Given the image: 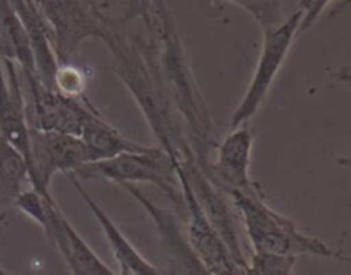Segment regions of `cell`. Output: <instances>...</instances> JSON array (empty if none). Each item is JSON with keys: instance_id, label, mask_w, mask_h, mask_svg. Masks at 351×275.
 I'll return each mask as SVG.
<instances>
[{"instance_id": "obj_15", "label": "cell", "mask_w": 351, "mask_h": 275, "mask_svg": "<svg viewBox=\"0 0 351 275\" xmlns=\"http://www.w3.org/2000/svg\"><path fill=\"white\" fill-rule=\"evenodd\" d=\"M79 140L84 144L86 150H88L89 164L113 159L122 154L144 153L151 147L127 139L115 127L106 123L96 109L86 116L81 133H79Z\"/></svg>"}, {"instance_id": "obj_18", "label": "cell", "mask_w": 351, "mask_h": 275, "mask_svg": "<svg viewBox=\"0 0 351 275\" xmlns=\"http://www.w3.org/2000/svg\"><path fill=\"white\" fill-rule=\"evenodd\" d=\"M230 3L247 10L257 21L259 27L274 26V24H280L283 21V5H281V2H261V0L259 2H249V0H242V2Z\"/></svg>"}, {"instance_id": "obj_14", "label": "cell", "mask_w": 351, "mask_h": 275, "mask_svg": "<svg viewBox=\"0 0 351 275\" xmlns=\"http://www.w3.org/2000/svg\"><path fill=\"white\" fill-rule=\"evenodd\" d=\"M69 178V181L72 183V187L75 188L77 195H81L82 200L86 202V205L89 207L91 214L95 215V219L98 221V224L101 226L103 233H105V238L108 239V245L112 248L113 257H115L117 262L120 263V270H125L130 275H161L160 269H156L154 265H151L139 252L132 246V243L123 236V233L117 228L115 222L110 219V215L106 214L105 209L99 207L98 202L95 198H91V195L88 194L84 187H82L81 180L74 176L72 173L65 174Z\"/></svg>"}, {"instance_id": "obj_10", "label": "cell", "mask_w": 351, "mask_h": 275, "mask_svg": "<svg viewBox=\"0 0 351 275\" xmlns=\"http://www.w3.org/2000/svg\"><path fill=\"white\" fill-rule=\"evenodd\" d=\"M252 146L254 133L249 123L233 129L216 144V159L209 161L204 176L219 194L228 197L233 192L245 190L254 183L249 174Z\"/></svg>"}, {"instance_id": "obj_8", "label": "cell", "mask_w": 351, "mask_h": 275, "mask_svg": "<svg viewBox=\"0 0 351 275\" xmlns=\"http://www.w3.org/2000/svg\"><path fill=\"white\" fill-rule=\"evenodd\" d=\"M120 187L132 195V198L143 205L144 211L154 221L160 236V255L163 262V269L160 270L161 275H211L189 246L175 212L154 204L136 185H120Z\"/></svg>"}, {"instance_id": "obj_12", "label": "cell", "mask_w": 351, "mask_h": 275, "mask_svg": "<svg viewBox=\"0 0 351 275\" xmlns=\"http://www.w3.org/2000/svg\"><path fill=\"white\" fill-rule=\"evenodd\" d=\"M0 135L12 144L29 166V127L26 99L17 79L16 65L0 58Z\"/></svg>"}, {"instance_id": "obj_9", "label": "cell", "mask_w": 351, "mask_h": 275, "mask_svg": "<svg viewBox=\"0 0 351 275\" xmlns=\"http://www.w3.org/2000/svg\"><path fill=\"white\" fill-rule=\"evenodd\" d=\"M178 183H180L182 195L185 204V221H187V238L189 246L192 248L194 255L201 260L211 275H243L242 269L235 263L228 246L216 233L211 222L208 221L206 214L202 212L201 205L195 200L194 194L189 188L184 176L177 173Z\"/></svg>"}, {"instance_id": "obj_3", "label": "cell", "mask_w": 351, "mask_h": 275, "mask_svg": "<svg viewBox=\"0 0 351 275\" xmlns=\"http://www.w3.org/2000/svg\"><path fill=\"white\" fill-rule=\"evenodd\" d=\"M77 180H101L117 185L149 183L160 188L177 209L175 214L185 215L184 195L177 178V170L171 157L160 147H149L144 153L122 154L101 163L86 164L84 168L72 173Z\"/></svg>"}, {"instance_id": "obj_5", "label": "cell", "mask_w": 351, "mask_h": 275, "mask_svg": "<svg viewBox=\"0 0 351 275\" xmlns=\"http://www.w3.org/2000/svg\"><path fill=\"white\" fill-rule=\"evenodd\" d=\"M36 7L48 26L58 65H72L79 47L89 38L101 40L105 31L101 2L40 0Z\"/></svg>"}, {"instance_id": "obj_23", "label": "cell", "mask_w": 351, "mask_h": 275, "mask_svg": "<svg viewBox=\"0 0 351 275\" xmlns=\"http://www.w3.org/2000/svg\"><path fill=\"white\" fill-rule=\"evenodd\" d=\"M0 275H10V274H7V272H5V270H3V272H2V274H0Z\"/></svg>"}, {"instance_id": "obj_1", "label": "cell", "mask_w": 351, "mask_h": 275, "mask_svg": "<svg viewBox=\"0 0 351 275\" xmlns=\"http://www.w3.org/2000/svg\"><path fill=\"white\" fill-rule=\"evenodd\" d=\"M136 19L144 26V31L136 29L137 43L154 79L178 118H182L185 137L204 173L209 154L215 150L218 140L215 139V125L208 106L189 67L173 14L165 2H137Z\"/></svg>"}, {"instance_id": "obj_4", "label": "cell", "mask_w": 351, "mask_h": 275, "mask_svg": "<svg viewBox=\"0 0 351 275\" xmlns=\"http://www.w3.org/2000/svg\"><path fill=\"white\" fill-rule=\"evenodd\" d=\"M302 9L291 14L288 19H283L274 26L261 27L263 31V47H261L259 60H257L254 75L249 82L242 101L235 108L230 118V129L249 123V120L261 109L271 91L274 79L280 74L285 60H287L295 38L300 34Z\"/></svg>"}, {"instance_id": "obj_2", "label": "cell", "mask_w": 351, "mask_h": 275, "mask_svg": "<svg viewBox=\"0 0 351 275\" xmlns=\"http://www.w3.org/2000/svg\"><path fill=\"white\" fill-rule=\"evenodd\" d=\"M233 207L239 212L250 245L256 253L295 257L315 255L336 259L346 263L348 259L338 250L329 248L321 239L305 236L297 229L291 219L271 209L261 185L254 181L249 188L228 195Z\"/></svg>"}, {"instance_id": "obj_7", "label": "cell", "mask_w": 351, "mask_h": 275, "mask_svg": "<svg viewBox=\"0 0 351 275\" xmlns=\"http://www.w3.org/2000/svg\"><path fill=\"white\" fill-rule=\"evenodd\" d=\"M29 91L26 103V120L29 129L41 132H58L79 139L86 116L95 112L89 99H74L57 91L45 89L34 75H23Z\"/></svg>"}, {"instance_id": "obj_11", "label": "cell", "mask_w": 351, "mask_h": 275, "mask_svg": "<svg viewBox=\"0 0 351 275\" xmlns=\"http://www.w3.org/2000/svg\"><path fill=\"white\" fill-rule=\"evenodd\" d=\"M41 229L47 235L48 243L57 248L65 260L71 275H119L106 267L93 252L91 246L75 231L55 200L47 204V221Z\"/></svg>"}, {"instance_id": "obj_16", "label": "cell", "mask_w": 351, "mask_h": 275, "mask_svg": "<svg viewBox=\"0 0 351 275\" xmlns=\"http://www.w3.org/2000/svg\"><path fill=\"white\" fill-rule=\"evenodd\" d=\"M29 181V171L23 154L0 135V207L12 205Z\"/></svg>"}, {"instance_id": "obj_21", "label": "cell", "mask_w": 351, "mask_h": 275, "mask_svg": "<svg viewBox=\"0 0 351 275\" xmlns=\"http://www.w3.org/2000/svg\"><path fill=\"white\" fill-rule=\"evenodd\" d=\"M5 219H7L5 211H0V224H2V222L5 221ZM2 272H3V269H2V267H0V274H2Z\"/></svg>"}, {"instance_id": "obj_22", "label": "cell", "mask_w": 351, "mask_h": 275, "mask_svg": "<svg viewBox=\"0 0 351 275\" xmlns=\"http://www.w3.org/2000/svg\"><path fill=\"white\" fill-rule=\"evenodd\" d=\"M119 275H130V274H129V272H125V270H120Z\"/></svg>"}, {"instance_id": "obj_6", "label": "cell", "mask_w": 351, "mask_h": 275, "mask_svg": "<svg viewBox=\"0 0 351 275\" xmlns=\"http://www.w3.org/2000/svg\"><path fill=\"white\" fill-rule=\"evenodd\" d=\"M89 164L84 144L74 135L29 129V183L45 198H53L50 183L58 173H77Z\"/></svg>"}, {"instance_id": "obj_20", "label": "cell", "mask_w": 351, "mask_h": 275, "mask_svg": "<svg viewBox=\"0 0 351 275\" xmlns=\"http://www.w3.org/2000/svg\"><path fill=\"white\" fill-rule=\"evenodd\" d=\"M300 3H302L300 9L302 12H304V16H302V24H300V33H304L307 27H311L312 24L319 19V16H321V12L326 9V5H328L329 2H300Z\"/></svg>"}, {"instance_id": "obj_24", "label": "cell", "mask_w": 351, "mask_h": 275, "mask_svg": "<svg viewBox=\"0 0 351 275\" xmlns=\"http://www.w3.org/2000/svg\"><path fill=\"white\" fill-rule=\"evenodd\" d=\"M0 209H2V207H0Z\"/></svg>"}, {"instance_id": "obj_17", "label": "cell", "mask_w": 351, "mask_h": 275, "mask_svg": "<svg viewBox=\"0 0 351 275\" xmlns=\"http://www.w3.org/2000/svg\"><path fill=\"white\" fill-rule=\"evenodd\" d=\"M295 257L269 255V253H254L247 260L243 275H295Z\"/></svg>"}, {"instance_id": "obj_19", "label": "cell", "mask_w": 351, "mask_h": 275, "mask_svg": "<svg viewBox=\"0 0 351 275\" xmlns=\"http://www.w3.org/2000/svg\"><path fill=\"white\" fill-rule=\"evenodd\" d=\"M53 198H45L41 197L38 192L31 190H23L17 198L14 200L12 205H16L21 212L27 215V218L33 219L40 228H43L45 221H47V204Z\"/></svg>"}, {"instance_id": "obj_13", "label": "cell", "mask_w": 351, "mask_h": 275, "mask_svg": "<svg viewBox=\"0 0 351 275\" xmlns=\"http://www.w3.org/2000/svg\"><path fill=\"white\" fill-rule=\"evenodd\" d=\"M10 5H12L16 16L19 17L21 24H23L24 31L27 34V40H29L38 81L43 84L45 89L55 91V77H57L58 72V62L55 58L53 47H51L48 26L41 12L38 10L36 2H31V0H12Z\"/></svg>"}]
</instances>
